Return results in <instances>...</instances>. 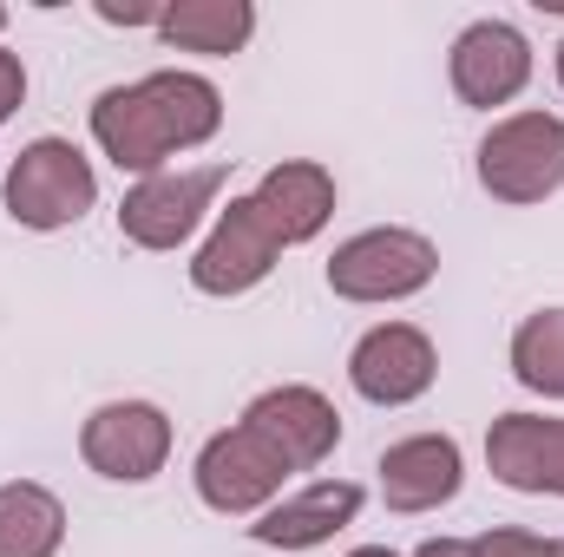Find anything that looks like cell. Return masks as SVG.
<instances>
[{"label": "cell", "instance_id": "6da1fadb", "mask_svg": "<svg viewBox=\"0 0 564 557\" xmlns=\"http://www.w3.org/2000/svg\"><path fill=\"white\" fill-rule=\"evenodd\" d=\"M217 125H224V92L204 73H177V66L144 73L132 86H106L93 99V139L132 177L171 171L177 151L217 139Z\"/></svg>", "mask_w": 564, "mask_h": 557}, {"label": "cell", "instance_id": "7a4b0ae2", "mask_svg": "<svg viewBox=\"0 0 564 557\" xmlns=\"http://www.w3.org/2000/svg\"><path fill=\"white\" fill-rule=\"evenodd\" d=\"M0 204L20 230H66L99 204V171L73 139H33L7 164Z\"/></svg>", "mask_w": 564, "mask_h": 557}, {"label": "cell", "instance_id": "3957f363", "mask_svg": "<svg viewBox=\"0 0 564 557\" xmlns=\"http://www.w3.org/2000/svg\"><path fill=\"white\" fill-rule=\"evenodd\" d=\"M564 184V119L558 112H512L492 119L479 139V190L499 204H545Z\"/></svg>", "mask_w": 564, "mask_h": 557}, {"label": "cell", "instance_id": "277c9868", "mask_svg": "<svg viewBox=\"0 0 564 557\" xmlns=\"http://www.w3.org/2000/svg\"><path fill=\"white\" fill-rule=\"evenodd\" d=\"M440 276V250L421 230H361L328 256V288L341 302H408Z\"/></svg>", "mask_w": 564, "mask_h": 557}, {"label": "cell", "instance_id": "5b68a950", "mask_svg": "<svg viewBox=\"0 0 564 557\" xmlns=\"http://www.w3.org/2000/svg\"><path fill=\"white\" fill-rule=\"evenodd\" d=\"M230 184L224 164H191V171H158V177H139L119 204V230L126 243L139 250H184L197 237V223L217 210V190Z\"/></svg>", "mask_w": 564, "mask_h": 557}, {"label": "cell", "instance_id": "8992f818", "mask_svg": "<svg viewBox=\"0 0 564 557\" xmlns=\"http://www.w3.org/2000/svg\"><path fill=\"white\" fill-rule=\"evenodd\" d=\"M191 479H197V499H204L210 512H224V518H263V512L282 499L289 466L237 419V426H224V433L204 439Z\"/></svg>", "mask_w": 564, "mask_h": 557}, {"label": "cell", "instance_id": "52a82bcc", "mask_svg": "<svg viewBox=\"0 0 564 557\" xmlns=\"http://www.w3.org/2000/svg\"><path fill=\"white\" fill-rule=\"evenodd\" d=\"M79 459L99 479L144 485L171 459V419H164V407H151V401H106L99 414L79 426Z\"/></svg>", "mask_w": 564, "mask_h": 557}, {"label": "cell", "instance_id": "ba28073f", "mask_svg": "<svg viewBox=\"0 0 564 557\" xmlns=\"http://www.w3.org/2000/svg\"><path fill=\"white\" fill-rule=\"evenodd\" d=\"M453 92L459 106L473 112H492V106H512L532 79V40L512 26V20H473L459 40H453Z\"/></svg>", "mask_w": 564, "mask_h": 557}, {"label": "cell", "instance_id": "9c48e42d", "mask_svg": "<svg viewBox=\"0 0 564 557\" xmlns=\"http://www.w3.org/2000/svg\"><path fill=\"white\" fill-rule=\"evenodd\" d=\"M282 243L270 237V223L257 217V204L250 197H230L224 210H217V223H210V237L197 243V256H191V282L204 288V295H250L257 282L276 270Z\"/></svg>", "mask_w": 564, "mask_h": 557}, {"label": "cell", "instance_id": "30bf717a", "mask_svg": "<svg viewBox=\"0 0 564 557\" xmlns=\"http://www.w3.org/2000/svg\"><path fill=\"white\" fill-rule=\"evenodd\" d=\"M433 374H440V354H433L426 328H414V321H381V328H368V335L355 341V354H348V381H355V394L375 401V407H408V401H421L426 387H433Z\"/></svg>", "mask_w": 564, "mask_h": 557}, {"label": "cell", "instance_id": "8fae6325", "mask_svg": "<svg viewBox=\"0 0 564 557\" xmlns=\"http://www.w3.org/2000/svg\"><path fill=\"white\" fill-rule=\"evenodd\" d=\"M243 426L276 452L289 472H315L341 446V414L315 387H270V394H257L243 407Z\"/></svg>", "mask_w": 564, "mask_h": 557}, {"label": "cell", "instance_id": "7c38bea8", "mask_svg": "<svg viewBox=\"0 0 564 557\" xmlns=\"http://www.w3.org/2000/svg\"><path fill=\"white\" fill-rule=\"evenodd\" d=\"M250 204H257V217L270 223V237L282 250H295V243L328 230V217H335V171L315 164V157H282V164L263 171Z\"/></svg>", "mask_w": 564, "mask_h": 557}, {"label": "cell", "instance_id": "4fadbf2b", "mask_svg": "<svg viewBox=\"0 0 564 557\" xmlns=\"http://www.w3.org/2000/svg\"><path fill=\"white\" fill-rule=\"evenodd\" d=\"M459 479H466V459H459L453 433H414L381 452L388 512H440L446 499H459Z\"/></svg>", "mask_w": 564, "mask_h": 557}, {"label": "cell", "instance_id": "5bb4252c", "mask_svg": "<svg viewBox=\"0 0 564 557\" xmlns=\"http://www.w3.org/2000/svg\"><path fill=\"white\" fill-rule=\"evenodd\" d=\"M486 466L512 492H552L564 499V419L499 414L486 433Z\"/></svg>", "mask_w": 564, "mask_h": 557}, {"label": "cell", "instance_id": "9a60e30c", "mask_svg": "<svg viewBox=\"0 0 564 557\" xmlns=\"http://www.w3.org/2000/svg\"><path fill=\"white\" fill-rule=\"evenodd\" d=\"M355 512H361V485H355V479H315V485H302L295 499H276V505L250 525V538L270 545V551H315V545H328L341 525H355Z\"/></svg>", "mask_w": 564, "mask_h": 557}, {"label": "cell", "instance_id": "2e32d148", "mask_svg": "<svg viewBox=\"0 0 564 557\" xmlns=\"http://www.w3.org/2000/svg\"><path fill=\"white\" fill-rule=\"evenodd\" d=\"M257 33V7L250 0H177L164 7L158 20V40L177 46V53H210V59H230L243 53Z\"/></svg>", "mask_w": 564, "mask_h": 557}, {"label": "cell", "instance_id": "e0dca14e", "mask_svg": "<svg viewBox=\"0 0 564 557\" xmlns=\"http://www.w3.org/2000/svg\"><path fill=\"white\" fill-rule=\"evenodd\" d=\"M59 545H66L59 492H46L33 479H7L0 485V557H53Z\"/></svg>", "mask_w": 564, "mask_h": 557}, {"label": "cell", "instance_id": "ac0fdd59", "mask_svg": "<svg viewBox=\"0 0 564 557\" xmlns=\"http://www.w3.org/2000/svg\"><path fill=\"white\" fill-rule=\"evenodd\" d=\"M512 381L545 394V401H564V308H539L519 321L512 335Z\"/></svg>", "mask_w": 564, "mask_h": 557}, {"label": "cell", "instance_id": "d6986e66", "mask_svg": "<svg viewBox=\"0 0 564 557\" xmlns=\"http://www.w3.org/2000/svg\"><path fill=\"white\" fill-rule=\"evenodd\" d=\"M466 545H473V557H552V538H539L525 525H492V532H479Z\"/></svg>", "mask_w": 564, "mask_h": 557}, {"label": "cell", "instance_id": "ffe728a7", "mask_svg": "<svg viewBox=\"0 0 564 557\" xmlns=\"http://www.w3.org/2000/svg\"><path fill=\"white\" fill-rule=\"evenodd\" d=\"M20 106H26V66H20V53L0 46V125H7Z\"/></svg>", "mask_w": 564, "mask_h": 557}, {"label": "cell", "instance_id": "44dd1931", "mask_svg": "<svg viewBox=\"0 0 564 557\" xmlns=\"http://www.w3.org/2000/svg\"><path fill=\"white\" fill-rule=\"evenodd\" d=\"M93 13H99L106 26H158V20H164V7H119V0H99Z\"/></svg>", "mask_w": 564, "mask_h": 557}, {"label": "cell", "instance_id": "7402d4cb", "mask_svg": "<svg viewBox=\"0 0 564 557\" xmlns=\"http://www.w3.org/2000/svg\"><path fill=\"white\" fill-rule=\"evenodd\" d=\"M414 557H473V545H466V538H426Z\"/></svg>", "mask_w": 564, "mask_h": 557}, {"label": "cell", "instance_id": "603a6c76", "mask_svg": "<svg viewBox=\"0 0 564 557\" xmlns=\"http://www.w3.org/2000/svg\"><path fill=\"white\" fill-rule=\"evenodd\" d=\"M348 557H401V551H388V545H361V551H348Z\"/></svg>", "mask_w": 564, "mask_h": 557}, {"label": "cell", "instance_id": "cb8c5ba5", "mask_svg": "<svg viewBox=\"0 0 564 557\" xmlns=\"http://www.w3.org/2000/svg\"><path fill=\"white\" fill-rule=\"evenodd\" d=\"M558 86H564V46H558Z\"/></svg>", "mask_w": 564, "mask_h": 557}, {"label": "cell", "instance_id": "d4e9b609", "mask_svg": "<svg viewBox=\"0 0 564 557\" xmlns=\"http://www.w3.org/2000/svg\"><path fill=\"white\" fill-rule=\"evenodd\" d=\"M552 557H564V538H558V545H552Z\"/></svg>", "mask_w": 564, "mask_h": 557}, {"label": "cell", "instance_id": "484cf974", "mask_svg": "<svg viewBox=\"0 0 564 557\" xmlns=\"http://www.w3.org/2000/svg\"><path fill=\"white\" fill-rule=\"evenodd\" d=\"M0 26H7V7H0Z\"/></svg>", "mask_w": 564, "mask_h": 557}]
</instances>
